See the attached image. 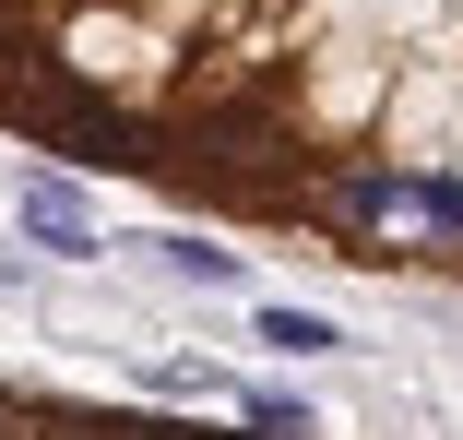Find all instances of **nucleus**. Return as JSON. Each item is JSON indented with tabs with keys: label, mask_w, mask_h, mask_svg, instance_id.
<instances>
[{
	"label": "nucleus",
	"mask_w": 463,
	"mask_h": 440,
	"mask_svg": "<svg viewBox=\"0 0 463 440\" xmlns=\"http://www.w3.org/2000/svg\"><path fill=\"white\" fill-rule=\"evenodd\" d=\"M13 226L36 262H96V215H83V191L60 179V167H24L13 179Z\"/></svg>",
	"instance_id": "f257e3e1"
},
{
	"label": "nucleus",
	"mask_w": 463,
	"mask_h": 440,
	"mask_svg": "<svg viewBox=\"0 0 463 440\" xmlns=\"http://www.w3.org/2000/svg\"><path fill=\"white\" fill-rule=\"evenodd\" d=\"M261 345H273V358H333L345 321H321V310H298V298H273V310H261Z\"/></svg>",
	"instance_id": "f03ea898"
},
{
	"label": "nucleus",
	"mask_w": 463,
	"mask_h": 440,
	"mask_svg": "<svg viewBox=\"0 0 463 440\" xmlns=\"http://www.w3.org/2000/svg\"><path fill=\"white\" fill-rule=\"evenodd\" d=\"M155 262H166L178 286H238V250L226 238H155Z\"/></svg>",
	"instance_id": "7ed1b4c3"
},
{
	"label": "nucleus",
	"mask_w": 463,
	"mask_h": 440,
	"mask_svg": "<svg viewBox=\"0 0 463 440\" xmlns=\"http://www.w3.org/2000/svg\"><path fill=\"white\" fill-rule=\"evenodd\" d=\"M238 416H250V428H273V440H298V428H321V405H309V393H286V381H261V393H238Z\"/></svg>",
	"instance_id": "20e7f679"
},
{
	"label": "nucleus",
	"mask_w": 463,
	"mask_h": 440,
	"mask_svg": "<svg viewBox=\"0 0 463 440\" xmlns=\"http://www.w3.org/2000/svg\"><path fill=\"white\" fill-rule=\"evenodd\" d=\"M0 286H24V250H0Z\"/></svg>",
	"instance_id": "39448f33"
}]
</instances>
